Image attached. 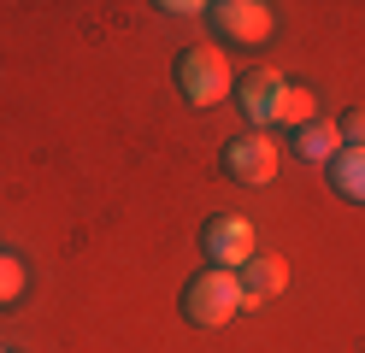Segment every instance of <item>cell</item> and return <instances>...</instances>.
Wrapping results in <instances>:
<instances>
[{
	"instance_id": "10",
	"label": "cell",
	"mask_w": 365,
	"mask_h": 353,
	"mask_svg": "<svg viewBox=\"0 0 365 353\" xmlns=\"http://www.w3.org/2000/svg\"><path fill=\"white\" fill-rule=\"evenodd\" d=\"M318 118V101H312V88H301V83H289L283 88V101H277V130H301V124H312Z\"/></svg>"
},
{
	"instance_id": "14",
	"label": "cell",
	"mask_w": 365,
	"mask_h": 353,
	"mask_svg": "<svg viewBox=\"0 0 365 353\" xmlns=\"http://www.w3.org/2000/svg\"><path fill=\"white\" fill-rule=\"evenodd\" d=\"M0 353H6V347H0Z\"/></svg>"
},
{
	"instance_id": "9",
	"label": "cell",
	"mask_w": 365,
	"mask_h": 353,
	"mask_svg": "<svg viewBox=\"0 0 365 353\" xmlns=\"http://www.w3.org/2000/svg\"><path fill=\"white\" fill-rule=\"evenodd\" d=\"M330 183H336V195L341 200H354V206H365V148H341L330 165Z\"/></svg>"
},
{
	"instance_id": "11",
	"label": "cell",
	"mask_w": 365,
	"mask_h": 353,
	"mask_svg": "<svg viewBox=\"0 0 365 353\" xmlns=\"http://www.w3.org/2000/svg\"><path fill=\"white\" fill-rule=\"evenodd\" d=\"M24 282H30V271H24V259H12L6 247H0V312H6V306H18V300H24Z\"/></svg>"
},
{
	"instance_id": "7",
	"label": "cell",
	"mask_w": 365,
	"mask_h": 353,
	"mask_svg": "<svg viewBox=\"0 0 365 353\" xmlns=\"http://www.w3.org/2000/svg\"><path fill=\"white\" fill-rule=\"evenodd\" d=\"M236 277H242V300L247 306H265V300H277L289 289V265H283L277 253H254Z\"/></svg>"
},
{
	"instance_id": "12",
	"label": "cell",
	"mask_w": 365,
	"mask_h": 353,
	"mask_svg": "<svg viewBox=\"0 0 365 353\" xmlns=\"http://www.w3.org/2000/svg\"><path fill=\"white\" fill-rule=\"evenodd\" d=\"M341 148H365V106H348V118H341Z\"/></svg>"
},
{
	"instance_id": "5",
	"label": "cell",
	"mask_w": 365,
	"mask_h": 353,
	"mask_svg": "<svg viewBox=\"0 0 365 353\" xmlns=\"http://www.w3.org/2000/svg\"><path fill=\"white\" fill-rule=\"evenodd\" d=\"M218 171L224 177H230V183H271V177H277V141H265V135H254V130H247V135H230V141H224V148H218Z\"/></svg>"
},
{
	"instance_id": "3",
	"label": "cell",
	"mask_w": 365,
	"mask_h": 353,
	"mask_svg": "<svg viewBox=\"0 0 365 353\" xmlns=\"http://www.w3.org/2000/svg\"><path fill=\"white\" fill-rule=\"evenodd\" d=\"M200 253H207V271H242L259 253V235L242 212H212L200 224Z\"/></svg>"
},
{
	"instance_id": "13",
	"label": "cell",
	"mask_w": 365,
	"mask_h": 353,
	"mask_svg": "<svg viewBox=\"0 0 365 353\" xmlns=\"http://www.w3.org/2000/svg\"><path fill=\"white\" fill-rule=\"evenodd\" d=\"M159 12H171V18H207V6H200V0H165Z\"/></svg>"
},
{
	"instance_id": "6",
	"label": "cell",
	"mask_w": 365,
	"mask_h": 353,
	"mask_svg": "<svg viewBox=\"0 0 365 353\" xmlns=\"http://www.w3.org/2000/svg\"><path fill=\"white\" fill-rule=\"evenodd\" d=\"M283 77H277V71H247V77H236V106H242V118H247V124H254V135L265 130V124H277V101H283Z\"/></svg>"
},
{
	"instance_id": "4",
	"label": "cell",
	"mask_w": 365,
	"mask_h": 353,
	"mask_svg": "<svg viewBox=\"0 0 365 353\" xmlns=\"http://www.w3.org/2000/svg\"><path fill=\"white\" fill-rule=\"evenodd\" d=\"M207 24H212V36L230 41V47H259L277 18H271L265 0H218V6H207Z\"/></svg>"
},
{
	"instance_id": "8",
	"label": "cell",
	"mask_w": 365,
	"mask_h": 353,
	"mask_svg": "<svg viewBox=\"0 0 365 353\" xmlns=\"http://www.w3.org/2000/svg\"><path fill=\"white\" fill-rule=\"evenodd\" d=\"M289 153L307 159V165H330L341 153V130L330 124V118H312V124H301V130L289 135Z\"/></svg>"
},
{
	"instance_id": "2",
	"label": "cell",
	"mask_w": 365,
	"mask_h": 353,
	"mask_svg": "<svg viewBox=\"0 0 365 353\" xmlns=\"http://www.w3.org/2000/svg\"><path fill=\"white\" fill-rule=\"evenodd\" d=\"M171 83L182 88V101L189 106H218L224 94H230V59L218 53V47H182L177 65H171Z\"/></svg>"
},
{
	"instance_id": "1",
	"label": "cell",
	"mask_w": 365,
	"mask_h": 353,
	"mask_svg": "<svg viewBox=\"0 0 365 353\" xmlns=\"http://www.w3.org/2000/svg\"><path fill=\"white\" fill-rule=\"evenodd\" d=\"M182 318H189L195 329H224L236 312H247V300H242V277L236 271H200L182 282Z\"/></svg>"
}]
</instances>
